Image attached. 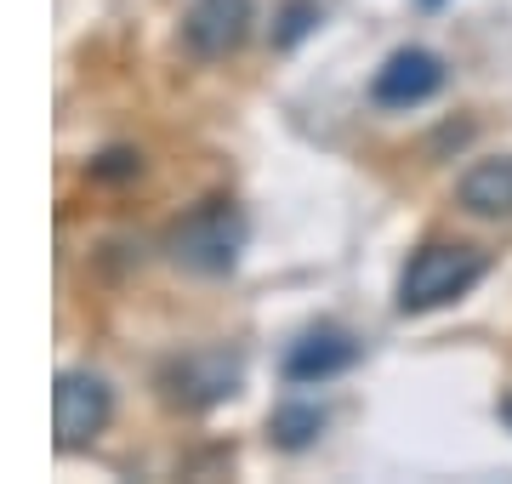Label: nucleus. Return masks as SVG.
I'll return each instance as SVG.
<instances>
[{"label": "nucleus", "mask_w": 512, "mask_h": 484, "mask_svg": "<svg viewBox=\"0 0 512 484\" xmlns=\"http://www.w3.org/2000/svg\"><path fill=\"white\" fill-rule=\"evenodd\" d=\"M319 428H325V410H319V405H285V410H274V439L285 450H302Z\"/></svg>", "instance_id": "obj_8"}, {"label": "nucleus", "mask_w": 512, "mask_h": 484, "mask_svg": "<svg viewBox=\"0 0 512 484\" xmlns=\"http://www.w3.org/2000/svg\"><path fill=\"white\" fill-rule=\"evenodd\" d=\"M501 422H507V428H512V393H507V399H501Z\"/></svg>", "instance_id": "obj_9"}, {"label": "nucleus", "mask_w": 512, "mask_h": 484, "mask_svg": "<svg viewBox=\"0 0 512 484\" xmlns=\"http://www.w3.org/2000/svg\"><path fill=\"white\" fill-rule=\"evenodd\" d=\"M251 35V0H188L183 12V46L200 63H217Z\"/></svg>", "instance_id": "obj_3"}, {"label": "nucleus", "mask_w": 512, "mask_h": 484, "mask_svg": "<svg viewBox=\"0 0 512 484\" xmlns=\"http://www.w3.org/2000/svg\"><path fill=\"white\" fill-rule=\"evenodd\" d=\"M444 86V63L427 46H404V52H393L376 69V80H370V97L382 103V109H416V103H427V97Z\"/></svg>", "instance_id": "obj_4"}, {"label": "nucleus", "mask_w": 512, "mask_h": 484, "mask_svg": "<svg viewBox=\"0 0 512 484\" xmlns=\"http://www.w3.org/2000/svg\"><path fill=\"white\" fill-rule=\"evenodd\" d=\"M484 268L490 262L473 245H421L399 274V314H427V308H444V302L467 297L484 280Z\"/></svg>", "instance_id": "obj_1"}, {"label": "nucleus", "mask_w": 512, "mask_h": 484, "mask_svg": "<svg viewBox=\"0 0 512 484\" xmlns=\"http://www.w3.org/2000/svg\"><path fill=\"white\" fill-rule=\"evenodd\" d=\"M456 200L467 205L473 217H512V154L478 160V166L456 183Z\"/></svg>", "instance_id": "obj_7"}, {"label": "nucleus", "mask_w": 512, "mask_h": 484, "mask_svg": "<svg viewBox=\"0 0 512 484\" xmlns=\"http://www.w3.org/2000/svg\"><path fill=\"white\" fill-rule=\"evenodd\" d=\"M109 382L92 371H63L57 376V393H52V422H57V445L74 450V445H92L97 433L109 428Z\"/></svg>", "instance_id": "obj_2"}, {"label": "nucleus", "mask_w": 512, "mask_h": 484, "mask_svg": "<svg viewBox=\"0 0 512 484\" xmlns=\"http://www.w3.org/2000/svg\"><path fill=\"white\" fill-rule=\"evenodd\" d=\"M353 359H359L353 336L336 331V325H319V331H308L291 354H285V376H291V382H330V376L348 371Z\"/></svg>", "instance_id": "obj_6"}, {"label": "nucleus", "mask_w": 512, "mask_h": 484, "mask_svg": "<svg viewBox=\"0 0 512 484\" xmlns=\"http://www.w3.org/2000/svg\"><path fill=\"white\" fill-rule=\"evenodd\" d=\"M177 257L188 268H205V274H222V268H234L239 257V217L234 211H200L194 223L177 234Z\"/></svg>", "instance_id": "obj_5"}]
</instances>
